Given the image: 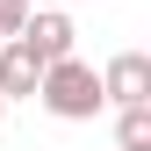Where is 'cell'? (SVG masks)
Segmentation results:
<instances>
[{"instance_id":"cell-4","label":"cell","mask_w":151,"mask_h":151,"mask_svg":"<svg viewBox=\"0 0 151 151\" xmlns=\"http://www.w3.org/2000/svg\"><path fill=\"white\" fill-rule=\"evenodd\" d=\"M72 36H79V29H72V14H58V7H36L29 22H22V43H29V50H36L43 65L72 58Z\"/></svg>"},{"instance_id":"cell-5","label":"cell","mask_w":151,"mask_h":151,"mask_svg":"<svg viewBox=\"0 0 151 151\" xmlns=\"http://www.w3.org/2000/svg\"><path fill=\"white\" fill-rule=\"evenodd\" d=\"M115 151H151V101L144 108H115Z\"/></svg>"},{"instance_id":"cell-3","label":"cell","mask_w":151,"mask_h":151,"mask_svg":"<svg viewBox=\"0 0 151 151\" xmlns=\"http://www.w3.org/2000/svg\"><path fill=\"white\" fill-rule=\"evenodd\" d=\"M36 79H43V58L22 36H0V101H36Z\"/></svg>"},{"instance_id":"cell-6","label":"cell","mask_w":151,"mask_h":151,"mask_svg":"<svg viewBox=\"0 0 151 151\" xmlns=\"http://www.w3.org/2000/svg\"><path fill=\"white\" fill-rule=\"evenodd\" d=\"M22 22H29V0H0V36H22Z\"/></svg>"},{"instance_id":"cell-2","label":"cell","mask_w":151,"mask_h":151,"mask_svg":"<svg viewBox=\"0 0 151 151\" xmlns=\"http://www.w3.org/2000/svg\"><path fill=\"white\" fill-rule=\"evenodd\" d=\"M101 101L108 108H144L151 101V58L144 50H115L101 65Z\"/></svg>"},{"instance_id":"cell-7","label":"cell","mask_w":151,"mask_h":151,"mask_svg":"<svg viewBox=\"0 0 151 151\" xmlns=\"http://www.w3.org/2000/svg\"><path fill=\"white\" fill-rule=\"evenodd\" d=\"M0 115H7V101H0Z\"/></svg>"},{"instance_id":"cell-1","label":"cell","mask_w":151,"mask_h":151,"mask_svg":"<svg viewBox=\"0 0 151 151\" xmlns=\"http://www.w3.org/2000/svg\"><path fill=\"white\" fill-rule=\"evenodd\" d=\"M36 101H43L58 122H93V115L108 108V101H101V72H93L86 58H58V65H43Z\"/></svg>"}]
</instances>
